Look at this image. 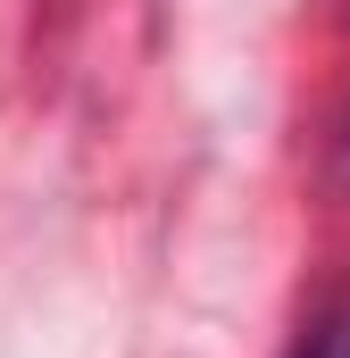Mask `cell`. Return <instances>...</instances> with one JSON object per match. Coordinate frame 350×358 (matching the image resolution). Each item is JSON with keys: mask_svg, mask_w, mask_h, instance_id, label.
I'll use <instances>...</instances> for the list:
<instances>
[{"mask_svg": "<svg viewBox=\"0 0 350 358\" xmlns=\"http://www.w3.org/2000/svg\"><path fill=\"white\" fill-rule=\"evenodd\" d=\"M300 358H350V317H334V325H326V334H317Z\"/></svg>", "mask_w": 350, "mask_h": 358, "instance_id": "1", "label": "cell"}, {"mask_svg": "<svg viewBox=\"0 0 350 358\" xmlns=\"http://www.w3.org/2000/svg\"><path fill=\"white\" fill-rule=\"evenodd\" d=\"M342 183H350V134H342Z\"/></svg>", "mask_w": 350, "mask_h": 358, "instance_id": "2", "label": "cell"}]
</instances>
